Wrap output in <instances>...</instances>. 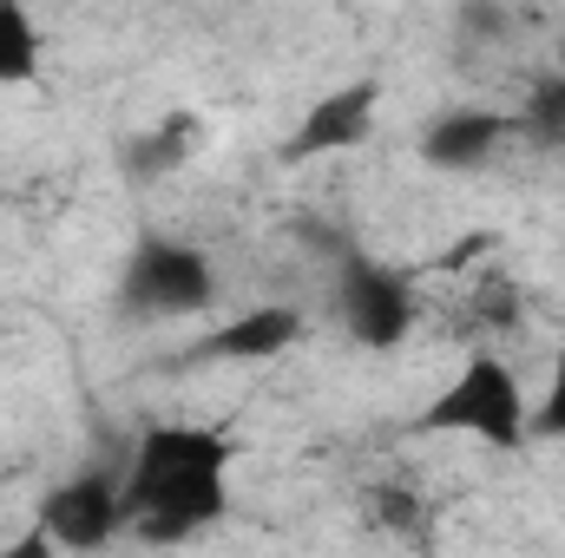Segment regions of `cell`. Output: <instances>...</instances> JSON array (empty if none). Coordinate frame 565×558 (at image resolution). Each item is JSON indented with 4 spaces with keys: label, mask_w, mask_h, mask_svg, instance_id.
Here are the masks:
<instances>
[{
    "label": "cell",
    "mask_w": 565,
    "mask_h": 558,
    "mask_svg": "<svg viewBox=\"0 0 565 558\" xmlns=\"http://www.w3.org/2000/svg\"><path fill=\"white\" fill-rule=\"evenodd\" d=\"M237 447L198 420H151L126 447V533L145 546H191L231 519Z\"/></svg>",
    "instance_id": "6da1fadb"
},
{
    "label": "cell",
    "mask_w": 565,
    "mask_h": 558,
    "mask_svg": "<svg viewBox=\"0 0 565 558\" xmlns=\"http://www.w3.org/2000/svg\"><path fill=\"white\" fill-rule=\"evenodd\" d=\"M422 427L427 433L480 440V447H493V453H520V447L533 440V401H526L520 375H513L500 355L473 348V355L454 368V382L422 408Z\"/></svg>",
    "instance_id": "7a4b0ae2"
},
{
    "label": "cell",
    "mask_w": 565,
    "mask_h": 558,
    "mask_svg": "<svg viewBox=\"0 0 565 558\" xmlns=\"http://www.w3.org/2000/svg\"><path fill=\"white\" fill-rule=\"evenodd\" d=\"M217 302V270L191 237H164L145 230L119 264V309L132 322H178V315H204Z\"/></svg>",
    "instance_id": "3957f363"
},
{
    "label": "cell",
    "mask_w": 565,
    "mask_h": 558,
    "mask_svg": "<svg viewBox=\"0 0 565 558\" xmlns=\"http://www.w3.org/2000/svg\"><path fill=\"white\" fill-rule=\"evenodd\" d=\"M33 533L46 539V552H106L126 533V453L119 460H86L79 473H66L46 500Z\"/></svg>",
    "instance_id": "277c9868"
},
{
    "label": "cell",
    "mask_w": 565,
    "mask_h": 558,
    "mask_svg": "<svg viewBox=\"0 0 565 558\" xmlns=\"http://www.w3.org/2000/svg\"><path fill=\"white\" fill-rule=\"evenodd\" d=\"M329 309H335L342 335H349L355 348H375V355L402 348V342L415 335V315H422L415 282L402 277V270H388V264H375V257H362V250H342V257H335Z\"/></svg>",
    "instance_id": "5b68a950"
},
{
    "label": "cell",
    "mask_w": 565,
    "mask_h": 558,
    "mask_svg": "<svg viewBox=\"0 0 565 558\" xmlns=\"http://www.w3.org/2000/svg\"><path fill=\"white\" fill-rule=\"evenodd\" d=\"M309 315L296 302H250L224 322H211L171 368H250V362H277L302 342Z\"/></svg>",
    "instance_id": "8992f818"
},
{
    "label": "cell",
    "mask_w": 565,
    "mask_h": 558,
    "mask_svg": "<svg viewBox=\"0 0 565 558\" xmlns=\"http://www.w3.org/2000/svg\"><path fill=\"white\" fill-rule=\"evenodd\" d=\"M375 112H382V79H342L329 93H316L296 119V132L282 139L289 164H316V158H342L355 144H369L375 132Z\"/></svg>",
    "instance_id": "52a82bcc"
},
{
    "label": "cell",
    "mask_w": 565,
    "mask_h": 558,
    "mask_svg": "<svg viewBox=\"0 0 565 558\" xmlns=\"http://www.w3.org/2000/svg\"><path fill=\"white\" fill-rule=\"evenodd\" d=\"M507 132H513V119L493 112V106H440L422 126L415 151L434 171H480V164H493V151L507 144Z\"/></svg>",
    "instance_id": "ba28073f"
},
{
    "label": "cell",
    "mask_w": 565,
    "mask_h": 558,
    "mask_svg": "<svg viewBox=\"0 0 565 558\" xmlns=\"http://www.w3.org/2000/svg\"><path fill=\"white\" fill-rule=\"evenodd\" d=\"M191 144H198V119H191V112H164L158 126H145V132H132V139H119V171H126L132 184H158V178L184 171Z\"/></svg>",
    "instance_id": "9c48e42d"
},
{
    "label": "cell",
    "mask_w": 565,
    "mask_h": 558,
    "mask_svg": "<svg viewBox=\"0 0 565 558\" xmlns=\"http://www.w3.org/2000/svg\"><path fill=\"white\" fill-rule=\"evenodd\" d=\"M46 73V33L20 0H0V93L7 86H40Z\"/></svg>",
    "instance_id": "30bf717a"
},
{
    "label": "cell",
    "mask_w": 565,
    "mask_h": 558,
    "mask_svg": "<svg viewBox=\"0 0 565 558\" xmlns=\"http://www.w3.org/2000/svg\"><path fill=\"white\" fill-rule=\"evenodd\" d=\"M513 126L526 132V144H540V151H565V73H540L526 86Z\"/></svg>",
    "instance_id": "8fae6325"
},
{
    "label": "cell",
    "mask_w": 565,
    "mask_h": 558,
    "mask_svg": "<svg viewBox=\"0 0 565 558\" xmlns=\"http://www.w3.org/2000/svg\"><path fill=\"white\" fill-rule=\"evenodd\" d=\"M422 519L427 513L408 486H382V493H375V526H382V533H422Z\"/></svg>",
    "instance_id": "7c38bea8"
},
{
    "label": "cell",
    "mask_w": 565,
    "mask_h": 558,
    "mask_svg": "<svg viewBox=\"0 0 565 558\" xmlns=\"http://www.w3.org/2000/svg\"><path fill=\"white\" fill-rule=\"evenodd\" d=\"M533 440H565V348H559V362H553L546 401L533 408Z\"/></svg>",
    "instance_id": "4fadbf2b"
},
{
    "label": "cell",
    "mask_w": 565,
    "mask_h": 558,
    "mask_svg": "<svg viewBox=\"0 0 565 558\" xmlns=\"http://www.w3.org/2000/svg\"><path fill=\"white\" fill-rule=\"evenodd\" d=\"M460 26H480V33H493V40H500V33H507V13H500V7H467V13H460Z\"/></svg>",
    "instance_id": "5bb4252c"
},
{
    "label": "cell",
    "mask_w": 565,
    "mask_h": 558,
    "mask_svg": "<svg viewBox=\"0 0 565 558\" xmlns=\"http://www.w3.org/2000/svg\"><path fill=\"white\" fill-rule=\"evenodd\" d=\"M7 558H46V539H40V533H33V539H26V546H20V552H7Z\"/></svg>",
    "instance_id": "9a60e30c"
}]
</instances>
